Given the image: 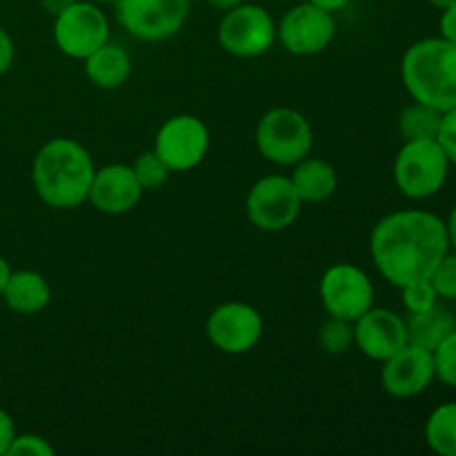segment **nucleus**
<instances>
[{
	"label": "nucleus",
	"mask_w": 456,
	"mask_h": 456,
	"mask_svg": "<svg viewBox=\"0 0 456 456\" xmlns=\"http://www.w3.org/2000/svg\"><path fill=\"white\" fill-rule=\"evenodd\" d=\"M450 252L445 221L426 209H401L383 216L370 234V254L379 274L395 288L430 279Z\"/></svg>",
	"instance_id": "f257e3e1"
},
{
	"label": "nucleus",
	"mask_w": 456,
	"mask_h": 456,
	"mask_svg": "<svg viewBox=\"0 0 456 456\" xmlns=\"http://www.w3.org/2000/svg\"><path fill=\"white\" fill-rule=\"evenodd\" d=\"M94 160L74 138H52L31 163V183L47 208L76 209L87 200L94 181Z\"/></svg>",
	"instance_id": "f03ea898"
},
{
	"label": "nucleus",
	"mask_w": 456,
	"mask_h": 456,
	"mask_svg": "<svg viewBox=\"0 0 456 456\" xmlns=\"http://www.w3.org/2000/svg\"><path fill=\"white\" fill-rule=\"evenodd\" d=\"M401 80L412 101L441 111L456 107V43L423 38L408 47L401 61Z\"/></svg>",
	"instance_id": "7ed1b4c3"
},
{
	"label": "nucleus",
	"mask_w": 456,
	"mask_h": 456,
	"mask_svg": "<svg viewBox=\"0 0 456 456\" xmlns=\"http://www.w3.org/2000/svg\"><path fill=\"white\" fill-rule=\"evenodd\" d=\"M258 154L274 165L292 167L312 154L314 132L301 111L292 107H274L258 120L254 132Z\"/></svg>",
	"instance_id": "20e7f679"
},
{
	"label": "nucleus",
	"mask_w": 456,
	"mask_h": 456,
	"mask_svg": "<svg viewBox=\"0 0 456 456\" xmlns=\"http://www.w3.org/2000/svg\"><path fill=\"white\" fill-rule=\"evenodd\" d=\"M450 159L436 138L403 141L395 159L396 190L412 200H426L444 190L450 174Z\"/></svg>",
	"instance_id": "39448f33"
},
{
	"label": "nucleus",
	"mask_w": 456,
	"mask_h": 456,
	"mask_svg": "<svg viewBox=\"0 0 456 456\" xmlns=\"http://www.w3.org/2000/svg\"><path fill=\"white\" fill-rule=\"evenodd\" d=\"M276 40V22L261 4L240 3L218 22V45L234 58H258Z\"/></svg>",
	"instance_id": "423d86ee"
},
{
	"label": "nucleus",
	"mask_w": 456,
	"mask_h": 456,
	"mask_svg": "<svg viewBox=\"0 0 456 456\" xmlns=\"http://www.w3.org/2000/svg\"><path fill=\"white\" fill-rule=\"evenodd\" d=\"M53 43L65 56L85 61L110 43V20L92 0H76L53 16Z\"/></svg>",
	"instance_id": "0eeeda50"
},
{
	"label": "nucleus",
	"mask_w": 456,
	"mask_h": 456,
	"mask_svg": "<svg viewBox=\"0 0 456 456\" xmlns=\"http://www.w3.org/2000/svg\"><path fill=\"white\" fill-rule=\"evenodd\" d=\"M114 4L120 27L145 43L172 38L190 13V0H116Z\"/></svg>",
	"instance_id": "6e6552de"
},
{
	"label": "nucleus",
	"mask_w": 456,
	"mask_h": 456,
	"mask_svg": "<svg viewBox=\"0 0 456 456\" xmlns=\"http://www.w3.org/2000/svg\"><path fill=\"white\" fill-rule=\"evenodd\" d=\"M301 205L289 176L270 174V176L258 178L248 191L245 212L256 230L283 232L297 223Z\"/></svg>",
	"instance_id": "1a4fd4ad"
},
{
	"label": "nucleus",
	"mask_w": 456,
	"mask_h": 456,
	"mask_svg": "<svg viewBox=\"0 0 456 456\" xmlns=\"http://www.w3.org/2000/svg\"><path fill=\"white\" fill-rule=\"evenodd\" d=\"M321 303L328 316L354 323L374 305V285L361 267L352 263H334L319 285Z\"/></svg>",
	"instance_id": "9d476101"
},
{
	"label": "nucleus",
	"mask_w": 456,
	"mask_h": 456,
	"mask_svg": "<svg viewBox=\"0 0 456 456\" xmlns=\"http://www.w3.org/2000/svg\"><path fill=\"white\" fill-rule=\"evenodd\" d=\"M334 34H337L334 13L310 0L294 4L276 27V38L281 40L285 52L294 56H314L325 52L332 45Z\"/></svg>",
	"instance_id": "9b49d317"
},
{
	"label": "nucleus",
	"mask_w": 456,
	"mask_h": 456,
	"mask_svg": "<svg viewBox=\"0 0 456 456\" xmlns=\"http://www.w3.org/2000/svg\"><path fill=\"white\" fill-rule=\"evenodd\" d=\"M154 150L172 172H190L203 163L209 151L208 125L199 116H172L160 125Z\"/></svg>",
	"instance_id": "f8f14e48"
},
{
	"label": "nucleus",
	"mask_w": 456,
	"mask_h": 456,
	"mask_svg": "<svg viewBox=\"0 0 456 456\" xmlns=\"http://www.w3.org/2000/svg\"><path fill=\"white\" fill-rule=\"evenodd\" d=\"M205 332L209 343L223 354H248L263 338V316L248 303H223L209 314Z\"/></svg>",
	"instance_id": "ddd939ff"
},
{
	"label": "nucleus",
	"mask_w": 456,
	"mask_h": 456,
	"mask_svg": "<svg viewBox=\"0 0 456 456\" xmlns=\"http://www.w3.org/2000/svg\"><path fill=\"white\" fill-rule=\"evenodd\" d=\"M435 379V356L426 347L408 343L396 354L383 361L381 386L395 399H412L423 395Z\"/></svg>",
	"instance_id": "4468645a"
},
{
	"label": "nucleus",
	"mask_w": 456,
	"mask_h": 456,
	"mask_svg": "<svg viewBox=\"0 0 456 456\" xmlns=\"http://www.w3.org/2000/svg\"><path fill=\"white\" fill-rule=\"evenodd\" d=\"M354 346L368 359L383 363L392 354L408 346V325L396 312L386 307H370L354 321Z\"/></svg>",
	"instance_id": "2eb2a0df"
},
{
	"label": "nucleus",
	"mask_w": 456,
	"mask_h": 456,
	"mask_svg": "<svg viewBox=\"0 0 456 456\" xmlns=\"http://www.w3.org/2000/svg\"><path fill=\"white\" fill-rule=\"evenodd\" d=\"M142 187L134 174L132 165L111 163L94 172L92 187L87 200L102 214L120 216L141 203Z\"/></svg>",
	"instance_id": "dca6fc26"
},
{
	"label": "nucleus",
	"mask_w": 456,
	"mask_h": 456,
	"mask_svg": "<svg viewBox=\"0 0 456 456\" xmlns=\"http://www.w3.org/2000/svg\"><path fill=\"white\" fill-rule=\"evenodd\" d=\"M4 305L22 316H31L43 312L52 301V288L47 279L34 270H12L3 289Z\"/></svg>",
	"instance_id": "f3484780"
},
{
	"label": "nucleus",
	"mask_w": 456,
	"mask_h": 456,
	"mask_svg": "<svg viewBox=\"0 0 456 456\" xmlns=\"http://www.w3.org/2000/svg\"><path fill=\"white\" fill-rule=\"evenodd\" d=\"M292 167L294 172L289 174V181H292V187L297 190L301 203H323L330 196H334L338 176L334 165H330L328 160L305 156Z\"/></svg>",
	"instance_id": "a211bd4d"
},
{
	"label": "nucleus",
	"mask_w": 456,
	"mask_h": 456,
	"mask_svg": "<svg viewBox=\"0 0 456 456\" xmlns=\"http://www.w3.org/2000/svg\"><path fill=\"white\" fill-rule=\"evenodd\" d=\"M85 74L98 89H118L132 76V58L118 45L105 43L85 58Z\"/></svg>",
	"instance_id": "6ab92c4d"
},
{
	"label": "nucleus",
	"mask_w": 456,
	"mask_h": 456,
	"mask_svg": "<svg viewBox=\"0 0 456 456\" xmlns=\"http://www.w3.org/2000/svg\"><path fill=\"white\" fill-rule=\"evenodd\" d=\"M405 325H408V343L432 352L456 328V316L450 307L436 303L430 310L410 314Z\"/></svg>",
	"instance_id": "aec40b11"
},
{
	"label": "nucleus",
	"mask_w": 456,
	"mask_h": 456,
	"mask_svg": "<svg viewBox=\"0 0 456 456\" xmlns=\"http://www.w3.org/2000/svg\"><path fill=\"white\" fill-rule=\"evenodd\" d=\"M444 111L414 101L399 116V134L403 141H432L439 136Z\"/></svg>",
	"instance_id": "412c9836"
},
{
	"label": "nucleus",
	"mask_w": 456,
	"mask_h": 456,
	"mask_svg": "<svg viewBox=\"0 0 456 456\" xmlns=\"http://www.w3.org/2000/svg\"><path fill=\"white\" fill-rule=\"evenodd\" d=\"M426 441L432 452L456 456V401L432 410L426 421Z\"/></svg>",
	"instance_id": "4be33fe9"
},
{
	"label": "nucleus",
	"mask_w": 456,
	"mask_h": 456,
	"mask_svg": "<svg viewBox=\"0 0 456 456\" xmlns=\"http://www.w3.org/2000/svg\"><path fill=\"white\" fill-rule=\"evenodd\" d=\"M319 346L325 354L341 356L354 346V323L330 316L319 330Z\"/></svg>",
	"instance_id": "5701e85b"
},
{
	"label": "nucleus",
	"mask_w": 456,
	"mask_h": 456,
	"mask_svg": "<svg viewBox=\"0 0 456 456\" xmlns=\"http://www.w3.org/2000/svg\"><path fill=\"white\" fill-rule=\"evenodd\" d=\"M132 169L145 191L163 187L165 183H167L169 174H172V169H169L167 163L156 154V150H147L142 151V154H138V159L132 163Z\"/></svg>",
	"instance_id": "b1692460"
},
{
	"label": "nucleus",
	"mask_w": 456,
	"mask_h": 456,
	"mask_svg": "<svg viewBox=\"0 0 456 456\" xmlns=\"http://www.w3.org/2000/svg\"><path fill=\"white\" fill-rule=\"evenodd\" d=\"M435 372L444 386L456 387V328L432 350Z\"/></svg>",
	"instance_id": "393cba45"
},
{
	"label": "nucleus",
	"mask_w": 456,
	"mask_h": 456,
	"mask_svg": "<svg viewBox=\"0 0 456 456\" xmlns=\"http://www.w3.org/2000/svg\"><path fill=\"white\" fill-rule=\"evenodd\" d=\"M403 294V307L408 310V314H419V312L430 310L432 305L439 303V294L432 288L430 279L412 281V283L399 288Z\"/></svg>",
	"instance_id": "a878e982"
},
{
	"label": "nucleus",
	"mask_w": 456,
	"mask_h": 456,
	"mask_svg": "<svg viewBox=\"0 0 456 456\" xmlns=\"http://www.w3.org/2000/svg\"><path fill=\"white\" fill-rule=\"evenodd\" d=\"M432 288L444 301H456V252L450 249L430 274Z\"/></svg>",
	"instance_id": "bb28decb"
},
{
	"label": "nucleus",
	"mask_w": 456,
	"mask_h": 456,
	"mask_svg": "<svg viewBox=\"0 0 456 456\" xmlns=\"http://www.w3.org/2000/svg\"><path fill=\"white\" fill-rule=\"evenodd\" d=\"M56 450L40 435H16L9 445L7 456H53Z\"/></svg>",
	"instance_id": "cd10ccee"
},
{
	"label": "nucleus",
	"mask_w": 456,
	"mask_h": 456,
	"mask_svg": "<svg viewBox=\"0 0 456 456\" xmlns=\"http://www.w3.org/2000/svg\"><path fill=\"white\" fill-rule=\"evenodd\" d=\"M436 141L441 142L444 151L448 154L450 163L456 165V107L444 111V120H441V129Z\"/></svg>",
	"instance_id": "c85d7f7f"
},
{
	"label": "nucleus",
	"mask_w": 456,
	"mask_h": 456,
	"mask_svg": "<svg viewBox=\"0 0 456 456\" xmlns=\"http://www.w3.org/2000/svg\"><path fill=\"white\" fill-rule=\"evenodd\" d=\"M13 58H16L13 38L9 36V31L0 25V76H4L9 69H12Z\"/></svg>",
	"instance_id": "c756f323"
},
{
	"label": "nucleus",
	"mask_w": 456,
	"mask_h": 456,
	"mask_svg": "<svg viewBox=\"0 0 456 456\" xmlns=\"http://www.w3.org/2000/svg\"><path fill=\"white\" fill-rule=\"evenodd\" d=\"M13 436H16V426L9 412L0 408V456H7L9 445H12Z\"/></svg>",
	"instance_id": "7c9ffc66"
},
{
	"label": "nucleus",
	"mask_w": 456,
	"mask_h": 456,
	"mask_svg": "<svg viewBox=\"0 0 456 456\" xmlns=\"http://www.w3.org/2000/svg\"><path fill=\"white\" fill-rule=\"evenodd\" d=\"M441 38L456 43V4L454 7L441 9V20H439Z\"/></svg>",
	"instance_id": "2f4dec72"
},
{
	"label": "nucleus",
	"mask_w": 456,
	"mask_h": 456,
	"mask_svg": "<svg viewBox=\"0 0 456 456\" xmlns=\"http://www.w3.org/2000/svg\"><path fill=\"white\" fill-rule=\"evenodd\" d=\"M71 3H76V0H40V4H43L45 12L52 13V16H58V13H61L62 9L69 7Z\"/></svg>",
	"instance_id": "473e14b6"
},
{
	"label": "nucleus",
	"mask_w": 456,
	"mask_h": 456,
	"mask_svg": "<svg viewBox=\"0 0 456 456\" xmlns=\"http://www.w3.org/2000/svg\"><path fill=\"white\" fill-rule=\"evenodd\" d=\"M445 230H448L450 249H452V252H456V205L452 208V212H450L448 221H445Z\"/></svg>",
	"instance_id": "72a5a7b5"
},
{
	"label": "nucleus",
	"mask_w": 456,
	"mask_h": 456,
	"mask_svg": "<svg viewBox=\"0 0 456 456\" xmlns=\"http://www.w3.org/2000/svg\"><path fill=\"white\" fill-rule=\"evenodd\" d=\"M310 3L319 4V7L328 9V12L334 13V12H341V9H346L352 0H310Z\"/></svg>",
	"instance_id": "f704fd0d"
},
{
	"label": "nucleus",
	"mask_w": 456,
	"mask_h": 456,
	"mask_svg": "<svg viewBox=\"0 0 456 456\" xmlns=\"http://www.w3.org/2000/svg\"><path fill=\"white\" fill-rule=\"evenodd\" d=\"M208 4H212L214 9H221V12H227V9L236 7V4H240L243 0H205Z\"/></svg>",
	"instance_id": "c9c22d12"
},
{
	"label": "nucleus",
	"mask_w": 456,
	"mask_h": 456,
	"mask_svg": "<svg viewBox=\"0 0 456 456\" xmlns=\"http://www.w3.org/2000/svg\"><path fill=\"white\" fill-rule=\"evenodd\" d=\"M9 274H12V267H9L7 258H4V256H0V294H3V289H4V283H7Z\"/></svg>",
	"instance_id": "e433bc0d"
},
{
	"label": "nucleus",
	"mask_w": 456,
	"mask_h": 456,
	"mask_svg": "<svg viewBox=\"0 0 456 456\" xmlns=\"http://www.w3.org/2000/svg\"><path fill=\"white\" fill-rule=\"evenodd\" d=\"M428 3L436 9H448V7H454L456 0H428Z\"/></svg>",
	"instance_id": "4c0bfd02"
},
{
	"label": "nucleus",
	"mask_w": 456,
	"mask_h": 456,
	"mask_svg": "<svg viewBox=\"0 0 456 456\" xmlns=\"http://www.w3.org/2000/svg\"><path fill=\"white\" fill-rule=\"evenodd\" d=\"M92 3H96V4H98V3H105V4H107V3H111V4H114L116 0H92Z\"/></svg>",
	"instance_id": "58836bf2"
},
{
	"label": "nucleus",
	"mask_w": 456,
	"mask_h": 456,
	"mask_svg": "<svg viewBox=\"0 0 456 456\" xmlns=\"http://www.w3.org/2000/svg\"><path fill=\"white\" fill-rule=\"evenodd\" d=\"M0 395H3V381H0Z\"/></svg>",
	"instance_id": "ea45409f"
}]
</instances>
